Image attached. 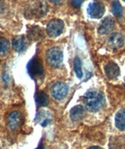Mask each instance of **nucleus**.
Wrapping results in <instances>:
<instances>
[{"label":"nucleus","mask_w":125,"mask_h":149,"mask_svg":"<svg viewBox=\"0 0 125 149\" xmlns=\"http://www.w3.org/2000/svg\"><path fill=\"white\" fill-rule=\"evenodd\" d=\"M105 102L106 100L103 93L95 89L88 90L83 96L84 108L92 112L99 111L104 106Z\"/></svg>","instance_id":"nucleus-1"},{"label":"nucleus","mask_w":125,"mask_h":149,"mask_svg":"<svg viewBox=\"0 0 125 149\" xmlns=\"http://www.w3.org/2000/svg\"><path fill=\"white\" fill-rule=\"evenodd\" d=\"M49 10V6L45 1H36L30 6L26 11L27 16L30 17L41 18L46 15Z\"/></svg>","instance_id":"nucleus-2"},{"label":"nucleus","mask_w":125,"mask_h":149,"mask_svg":"<svg viewBox=\"0 0 125 149\" xmlns=\"http://www.w3.org/2000/svg\"><path fill=\"white\" fill-rule=\"evenodd\" d=\"M46 61L52 68H59L64 61V54L59 47H52L46 53Z\"/></svg>","instance_id":"nucleus-3"},{"label":"nucleus","mask_w":125,"mask_h":149,"mask_svg":"<svg viewBox=\"0 0 125 149\" xmlns=\"http://www.w3.org/2000/svg\"><path fill=\"white\" fill-rule=\"evenodd\" d=\"M27 70L29 75L34 79H37L44 74V67L41 60L34 57L28 62Z\"/></svg>","instance_id":"nucleus-4"},{"label":"nucleus","mask_w":125,"mask_h":149,"mask_svg":"<svg viewBox=\"0 0 125 149\" xmlns=\"http://www.w3.org/2000/svg\"><path fill=\"white\" fill-rule=\"evenodd\" d=\"M64 29V21L55 18L49 21L46 27V33L50 38H56L63 33Z\"/></svg>","instance_id":"nucleus-5"},{"label":"nucleus","mask_w":125,"mask_h":149,"mask_svg":"<svg viewBox=\"0 0 125 149\" xmlns=\"http://www.w3.org/2000/svg\"><path fill=\"white\" fill-rule=\"evenodd\" d=\"M68 90H69V87L67 84H66L65 82H58L52 85L50 92H51L52 96L56 100H61L66 97L68 93Z\"/></svg>","instance_id":"nucleus-6"},{"label":"nucleus","mask_w":125,"mask_h":149,"mask_svg":"<svg viewBox=\"0 0 125 149\" xmlns=\"http://www.w3.org/2000/svg\"><path fill=\"white\" fill-rule=\"evenodd\" d=\"M88 14L92 19H99L105 13V6L99 2L90 3L87 9Z\"/></svg>","instance_id":"nucleus-7"},{"label":"nucleus","mask_w":125,"mask_h":149,"mask_svg":"<svg viewBox=\"0 0 125 149\" xmlns=\"http://www.w3.org/2000/svg\"><path fill=\"white\" fill-rule=\"evenodd\" d=\"M23 123V117L20 111H14L10 112L7 118V125L12 130H17Z\"/></svg>","instance_id":"nucleus-8"},{"label":"nucleus","mask_w":125,"mask_h":149,"mask_svg":"<svg viewBox=\"0 0 125 149\" xmlns=\"http://www.w3.org/2000/svg\"><path fill=\"white\" fill-rule=\"evenodd\" d=\"M115 21L114 19L111 17H105L100 23L98 28V33L102 36L108 35L114 29Z\"/></svg>","instance_id":"nucleus-9"},{"label":"nucleus","mask_w":125,"mask_h":149,"mask_svg":"<svg viewBox=\"0 0 125 149\" xmlns=\"http://www.w3.org/2000/svg\"><path fill=\"white\" fill-rule=\"evenodd\" d=\"M104 72L106 76L110 81L116 80L120 74V68L114 62H109L105 65Z\"/></svg>","instance_id":"nucleus-10"},{"label":"nucleus","mask_w":125,"mask_h":149,"mask_svg":"<svg viewBox=\"0 0 125 149\" xmlns=\"http://www.w3.org/2000/svg\"><path fill=\"white\" fill-rule=\"evenodd\" d=\"M124 44V36L119 32H113L110 35L108 39V45L111 49H118L121 48Z\"/></svg>","instance_id":"nucleus-11"},{"label":"nucleus","mask_w":125,"mask_h":149,"mask_svg":"<svg viewBox=\"0 0 125 149\" xmlns=\"http://www.w3.org/2000/svg\"><path fill=\"white\" fill-rule=\"evenodd\" d=\"M13 47L16 52L19 54L23 53L28 49V42L26 37L23 36H17L13 39Z\"/></svg>","instance_id":"nucleus-12"},{"label":"nucleus","mask_w":125,"mask_h":149,"mask_svg":"<svg viewBox=\"0 0 125 149\" xmlns=\"http://www.w3.org/2000/svg\"><path fill=\"white\" fill-rule=\"evenodd\" d=\"M44 37L43 30L38 26H31L28 30V39L31 42L39 41Z\"/></svg>","instance_id":"nucleus-13"},{"label":"nucleus","mask_w":125,"mask_h":149,"mask_svg":"<svg viewBox=\"0 0 125 149\" xmlns=\"http://www.w3.org/2000/svg\"><path fill=\"white\" fill-rule=\"evenodd\" d=\"M86 115L85 108L81 105H76L70 111V117L74 122L82 120Z\"/></svg>","instance_id":"nucleus-14"},{"label":"nucleus","mask_w":125,"mask_h":149,"mask_svg":"<svg viewBox=\"0 0 125 149\" xmlns=\"http://www.w3.org/2000/svg\"><path fill=\"white\" fill-rule=\"evenodd\" d=\"M115 125L120 130H125V108L118 111L115 117Z\"/></svg>","instance_id":"nucleus-15"},{"label":"nucleus","mask_w":125,"mask_h":149,"mask_svg":"<svg viewBox=\"0 0 125 149\" xmlns=\"http://www.w3.org/2000/svg\"><path fill=\"white\" fill-rule=\"evenodd\" d=\"M35 101L39 107H46L49 103V96L43 91H39L36 93Z\"/></svg>","instance_id":"nucleus-16"},{"label":"nucleus","mask_w":125,"mask_h":149,"mask_svg":"<svg viewBox=\"0 0 125 149\" xmlns=\"http://www.w3.org/2000/svg\"><path fill=\"white\" fill-rule=\"evenodd\" d=\"M10 49V43L7 39L0 38V57H6Z\"/></svg>","instance_id":"nucleus-17"},{"label":"nucleus","mask_w":125,"mask_h":149,"mask_svg":"<svg viewBox=\"0 0 125 149\" xmlns=\"http://www.w3.org/2000/svg\"><path fill=\"white\" fill-rule=\"evenodd\" d=\"M111 11L113 14L117 18H121L123 16V7L118 0H114L111 5Z\"/></svg>","instance_id":"nucleus-18"},{"label":"nucleus","mask_w":125,"mask_h":149,"mask_svg":"<svg viewBox=\"0 0 125 149\" xmlns=\"http://www.w3.org/2000/svg\"><path fill=\"white\" fill-rule=\"evenodd\" d=\"M74 69L77 77L78 79H81L82 76H83L81 61L78 57H76L74 59Z\"/></svg>","instance_id":"nucleus-19"},{"label":"nucleus","mask_w":125,"mask_h":149,"mask_svg":"<svg viewBox=\"0 0 125 149\" xmlns=\"http://www.w3.org/2000/svg\"><path fill=\"white\" fill-rule=\"evenodd\" d=\"M72 6L74 8H80L82 4V0H71Z\"/></svg>","instance_id":"nucleus-20"},{"label":"nucleus","mask_w":125,"mask_h":149,"mask_svg":"<svg viewBox=\"0 0 125 149\" xmlns=\"http://www.w3.org/2000/svg\"><path fill=\"white\" fill-rule=\"evenodd\" d=\"M5 2H4L3 0H0V13H2V12H3V11L5 10Z\"/></svg>","instance_id":"nucleus-21"},{"label":"nucleus","mask_w":125,"mask_h":149,"mask_svg":"<svg viewBox=\"0 0 125 149\" xmlns=\"http://www.w3.org/2000/svg\"><path fill=\"white\" fill-rule=\"evenodd\" d=\"M88 149H103L101 147H99V146H92V147H90Z\"/></svg>","instance_id":"nucleus-22"},{"label":"nucleus","mask_w":125,"mask_h":149,"mask_svg":"<svg viewBox=\"0 0 125 149\" xmlns=\"http://www.w3.org/2000/svg\"><path fill=\"white\" fill-rule=\"evenodd\" d=\"M50 1H51L52 3H55V4H58V3H60L61 0H50Z\"/></svg>","instance_id":"nucleus-23"},{"label":"nucleus","mask_w":125,"mask_h":149,"mask_svg":"<svg viewBox=\"0 0 125 149\" xmlns=\"http://www.w3.org/2000/svg\"><path fill=\"white\" fill-rule=\"evenodd\" d=\"M37 149H44V148H43V147L41 146V147H38V148Z\"/></svg>","instance_id":"nucleus-24"},{"label":"nucleus","mask_w":125,"mask_h":149,"mask_svg":"<svg viewBox=\"0 0 125 149\" xmlns=\"http://www.w3.org/2000/svg\"><path fill=\"white\" fill-rule=\"evenodd\" d=\"M123 1H124V2H125V0H123Z\"/></svg>","instance_id":"nucleus-25"},{"label":"nucleus","mask_w":125,"mask_h":149,"mask_svg":"<svg viewBox=\"0 0 125 149\" xmlns=\"http://www.w3.org/2000/svg\"><path fill=\"white\" fill-rule=\"evenodd\" d=\"M0 149H1V147H0Z\"/></svg>","instance_id":"nucleus-26"}]
</instances>
